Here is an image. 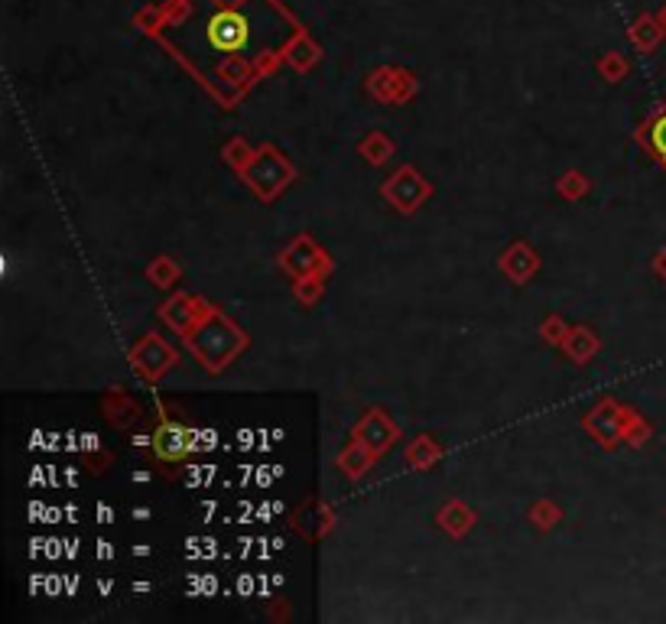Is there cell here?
I'll return each instance as SVG.
<instances>
[{
	"instance_id": "cell-1",
	"label": "cell",
	"mask_w": 666,
	"mask_h": 624,
	"mask_svg": "<svg viewBox=\"0 0 666 624\" xmlns=\"http://www.w3.org/2000/svg\"><path fill=\"white\" fill-rule=\"evenodd\" d=\"M202 36L221 56H238L254 43V20L241 4H215L202 17Z\"/></svg>"
},
{
	"instance_id": "cell-2",
	"label": "cell",
	"mask_w": 666,
	"mask_h": 624,
	"mask_svg": "<svg viewBox=\"0 0 666 624\" xmlns=\"http://www.w3.org/2000/svg\"><path fill=\"white\" fill-rule=\"evenodd\" d=\"M186 442H189V439H186V433H182V429H176V426H163V429H160V436H156V452L166 455V459H179V455L189 449Z\"/></svg>"
},
{
	"instance_id": "cell-3",
	"label": "cell",
	"mask_w": 666,
	"mask_h": 624,
	"mask_svg": "<svg viewBox=\"0 0 666 624\" xmlns=\"http://www.w3.org/2000/svg\"><path fill=\"white\" fill-rule=\"evenodd\" d=\"M650 143H654V150L666 160V114L657 117L654 127H650Z\"/></svg>"
}]
</instances>
